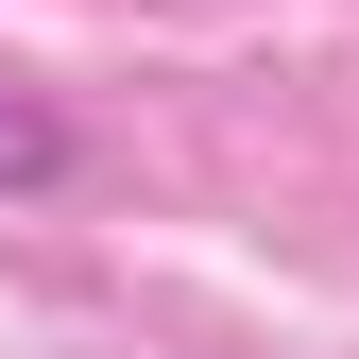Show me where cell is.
I'll return each mask as SVG.
<instances>
[{
    "instance_id": "1",
    "label": "cell",
    "mask_w": 359,
    "mask_h": 359,
    "mask_svg": "<svg viewBox=\"0 0 359 359\" xmlns=\"http://www.w3.org/2000/svg\"><path fill=\"white\" fill-rule=\"evenodd\" d=\"M69 171V120L52 103H18V86H0V189H52Z\"/></svg>"
}]
</instances>
